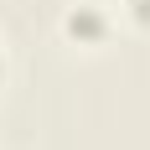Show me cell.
<instances>
[{"mask_svg": "<svg viewBox=\"0 0 150 150\" xmlns=\"http://www.w3.org/2000/svg\"><path fill=\"white\" fill-rule=\"evenodd\" d=\"M129 11H135V21H150V0H129Z\"/></svg>", "mask_w": 150, "mask_h": 150, "instance_id": "obj_2", "label": "cell"}, {"mask_svg": "<svg viewBox=\"0 0 150 150\" xmlns=\"http://www.w3.org/2000/svg\"><path fill=\"white\" fill-rule=\"evenodd\" d=\"M0 73H5V67H0Z\"/></svg>", "mask_w": 150, "mask_h": 150, "instance_id": "obj_3", "label": "cell"}, {"mask_svg": "<svg viewBox=\"0 0 150 150\" xmlns=\"http://www.w3.org/2000/svg\"><path fill=\"white\" fill-rule=\"evenodd\" d=\"M62 26H67V36H73V42H104L109 21L93 11V5H78V11H67V21H62Z\"/></svg>", "mask_w": 150, "mask_h": 150, "instance_id": "obj_1", "label": "cell"}]
</instances>
